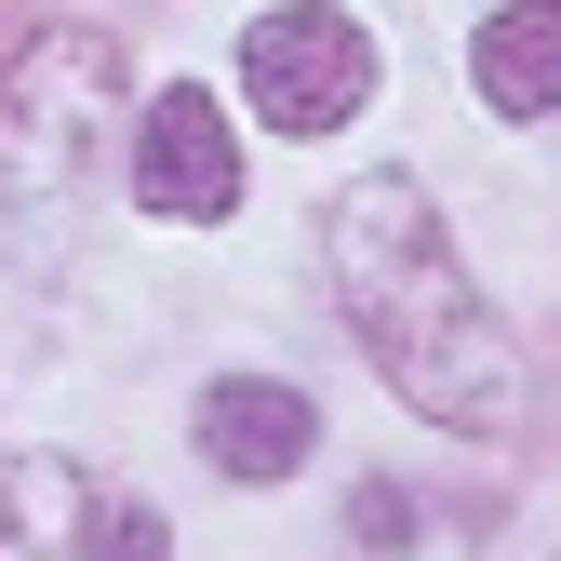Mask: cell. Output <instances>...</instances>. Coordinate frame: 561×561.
Wrapping results in <instances>:
<instances>
[{"instance_id":"obj_1","label":"cell","mask_w":561,"mask_h":561,"mask_svg":"<svg viewBox=\"0 0 561 561\" xmlns=\"http://www.w3.org/2000/svg\"><path fill=\"white\" fill-rule=\"evenodd\" d=\"M321 241H334L347 334L375 347V375L428 414V428H468V442L522 428V347H508L495 308H481V280L455 267V228H442L428 187H414V174H362V187H334Z\"/></svg>"},{"instance_id":"obj_2","label":"cell","mask_w":561,"mask_h":561,"mask_svg":"<svg viewBox=\"0 0 561 561\" xmlns=\"http://www.w3.org/2000/svg\"><path fill=\"white\" fill-rule=\"evenodd\" d=\"M121 134H134V67L107 27L54 14L0 54V215H14V241H81Z\"/></svg>"},{"instance_id":"obj_3","label":"cell","mask_w":561,"mask_h":561,"mask_svg":"<svg viewBox=\"0 0 561 561\" xmlns=\"http://www.w3.org/2000/svg\"><path fill=\"white\" fill-rule=\"evenodd\" d=\"M241 94H254L267 134H334V121H362V94H375V41H362V14H334V0L254 14V41H241Z\"/></svg>"},{"instance_id":"obj_4","label":"cell","mask_w":561,"mask_h":561,"mask_svg":"<svg viewBox=\"0 0 561 561\" xmlns=\"http://www.w3.org/2000/svg\"><path fill=\"white\" fill-rule=\"evenodd\" d=\"M121 174H134V201H148V215H187V228L241 215V134H228V107L201 94V81H161V94H148Z\"/></svg>"},{"instance_id":"obj_5","label":"cell","mask_w":561,"mask_h":561,"mask_svg":"<svg viewBox=\"0 0 561 561\" xmlns=\"http://www.w3.org/2000/svg\"><path fill=\"white\" fill-rule=\"evenodd\" d=\"M308 442H321V414L280 375H215V388H201V455H215L228 481H295Z\"/></svg>"},{"instance_id":"obj_6","label":"cell","mask_w":561,"mask_h":561,"mask_svg":"<svg viewBox=\"0 0 561 561\" xmlns=\"http://www.w3.org/2000/svg\"><path fill=\"white\" fill-rule=\"evenodd\" d=\"M468 81L495 121H548L561 107V0H508V14L468 27Z\"/></svg>"},{"instance_id":"obj_7","label":"cell","mask_w":561,"mask_h":561,"mask_svg":"<svg viewBox=\"0 0 561 561\" xmlns=\"http://www.w3.org/2000/svg\"><path fill=\"white\" fill-rule=\"evenodd\" d=\"M0 561H94V481L67 455L0 468Z\"/></svg>"},{"instance_id":"obj_8","label":"cell","mask_w":561,"mask_h":561,"mask_svg":"<svg viewBox=\"0 0 561 561\" xmlns=\"http://www.w3.org/2000/svg\"><path fill=\"white\" fill-rule=\"evenodd\" d=\"M94 561H174L161 508H94Z\"/></svg>"}]
</instances>
